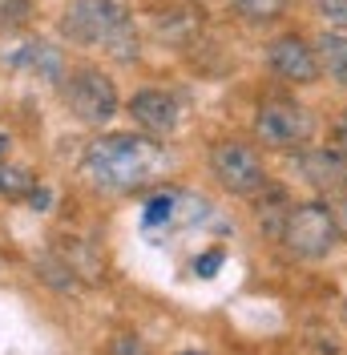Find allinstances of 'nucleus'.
Here are the masks:
<instances>
[{
    "label": "nucleus",
    "mask_w": 347,
    "mask_h": 355,
    "mask_svg": "<svg viewBox=\"0 0 347 355\" xmlns=\"http://www.w3.org/2000/svg\"><path fill=\"white\" fill-rule=\"evenodd\" d=\"M170 157L150 133H105L81 157V174L93 190L105 194H137L166 178Z\"/></svg>",
    "instance_id": "obj_1"
},
{
    "label": "nucleus",
    "mask_w": 347,
    "mask_h": 355,
    "mask_svg": "<svg viewBox=\"0 0 347 355\" xmlns=\"http://www.w3.org/2000/svg\"><path fill=\"white\" fill-rule=\"evenodd\" d=\"M61 37H69L73 44L105 49L109 61L121 65H133L142 57V37L121 0H73L61 17Z\"/></svg>",
    "instance_id": "obj_2"
},
{
    "label": "nucleus",
    "mask_w": 347,
    "mask_h": 355,
    "mask_svg": "<svg viewBox=\"0 0 347 355\" xmlns=\"http://www.w3.org/2000/svg\"><path fill=\"white\" fill-rule=\"evenodd\" d=\"M279 239L295 259H327L339 246V226L327 202H299V206H287Z\"/></svg>",
    "instance_id": "obj_3"
},
{
    "label": "nucleus",
    "mask_w": 347,
    "mask_h": 355,
    "mask_svg": "<svg viewBox=\"0 0 347 355\" xmlns=\"http://www.w3.org/2000/svg\"><path fill=\"white\" fill-rule=\"evenodd\" d=\"M65 105L81 125H105L117 117V85L109 81V73L93 65L73 69L65 77Z\"/></svg>",
    "instance_id": "obj_4"
},
{
    "label": "nucleus",
    "mask_w": 347,
    "mask_h": 355,
    "mask_svg": "<svg viewBox=\"0 0 347 355\" xmlns=\"http://www.w3.org/2000/svg\"><path fill=\"white\" fill-rule=\"evenodd\" d=\"M255 137L271 150H299L315 137V113L295 101H262L255 113Z\"/></svg>",
    "instance_id": "obj_5"
},
{
    "label": "nucleus",
    "mask_w": 347,
    "mask_h": 355,
    "mask_svg": "<svg viewBox=\"0 0 347 355\" xmlns=\"http://www.w3.org/2000/svg\"><path fill=\"white\" fill-rule=\"evenodd\" d=\"M210 174L218 178L222 190L242 194V198H251V194L266 190L262 157L255 154L251 146H242V141H218L214 150H210Z\"/></svg>",
    "instance_id": "obj_6"
},
{
    "label": "nucleus",
    "mask_w": 347,
    "mask_h": 355,
    "mask_svg": "<svg viewBox=\"0 0 347 355\" xmlns=\"http://www.w3.org/2000/svg\"><path fill=\"white\" fill-rule=\"evenodd\" d=\"M266 61H271V69L279 73L282 81H295V85H311L323 73L319 69V57H315V44H307L295 33L275 37V41L266 44Z\"/></svg>",
    "instance_id": "obj_7"
},
{
    "label": "nucleus",
    "mask_w": 347,
    "mask_h": 355,
    "mask_svg": "<svg viewBox=\"0 0 347 355\" xmlns=\"http://www.w3.org/2000/svg\"><path fill=\"white\" fill-rule=\"evenodd\" d=\"M295 166L303 182H311L319 194H331V198L347 194V157L339 150H299Z\"/></svg>",
    "instance_id": "obj_8"
},
{
    "label": "nucleus",
    "mask_w": 347,
    "mask_h": 355,
    "mask_svg": "<svg viewBox=\"0 0 347 355\" xmlns=\"http://www.w3.org/2000/svg\"><path fill=\"white\" fill-rule=\"evenodd\" d=\"M130 117H133V125H142L150 137H166V133H174L178 121H182L178 101H174L166 89H142V93H133Z\"/></svg>",
    "instance_id": "obj_9"
},
{
    "label": "nucleus",
    "mask_w": 347,
    "mask_h": 355,
    "mask_svg": "<svg viewBox=\"0 0 347 355\" xmlns=\"http://www.w3.org/2000/svg\"><path fill=\"white\" fill-rule=\"evenodd\" d=\"M153 33L170 44H190L202 33V12L194 4H182V8H170V12H153Z\"/></svg>",
    "instance_id": "obj_10"
},
{
    "label": "nucleus",
    "mask_w": 347,
    "mask_h": 355,
    "mask_svg": "<svg viewBox=\"0 0 347 355\" xmlns=\"http://www.w3.org/2000/svg\"><path fill=\"white\" fill-rule=\"evenodd\" d=\"M315 57H319V69H327V77L335 85L347 89V33L344 28H331L315 41Z\"/></svg>",
    "instance_id": "obj_11"
},
{
    "label": "nucleus",
    "mask_w": 347,
    "mask_h": 355,
    "mask_svg": "<svg viewBox=\"0 0 347 355\" xmlns=\"http://www.w3.org/2000/svg\"><path fill=\"white\" fill-rule=\"evenodd\" d=\"M17 61L24 69H33V73H41L44 81H65V57H61V49H53L49 41H28L17 53Z\"/></svg>",
    "instance_id": "obj_12"
},
{
    "label": "nucleus",
    "mask_w": 347,
    "mask_h": 355,
    "mask_svg": "<svg viewBox=\"0 0 347 355\" xmlns=\"http://www.w3.org/2000/svg\"><path fill=\"white\" fill-rule=\"evenodd\" d=\"M37 279H41L44 287H53V291H77V275H73V266L61 259V254H41L37 259Z\"/></svg>",
    "instance_id": "obj_13"
},
{
    "label": "nucleus",
    "mask_w": 347,
    "mask_h": 355,
    "mask_svg": "<svg viewBox=\"0 0 347 355\" xmlns=\"http://www.w3.org/2000/svg\"><path fill=\"white\" fill-rule=\"evenodd\" d=\"M37 186L33 170L24 166H12V162H0V198L17 202V198H28V190Z\"/></svg>",
    "instance_id": "obj_14"
},
{
    "label": "nucleus",
    "mask_w": 347,
    "mask_h": 355,
    "mask_svg": "<svg viewBox=\"0 0 347 355\" xmlns=\"http://www.w3.org/2000/svg\"><path fill=\"white\" fill-rule=\"evenodd\" d=\"M230 4H235V12L242 21L251 24H271L287 12V0H230Z\"/></svg>",
    "instance_id": "obj_15"
},
{
    "label": "nucleus",
    "mask_w": 347,
    "mask_h": 355,
    "mask_svg": "<svg viewBox=\"0 0 347 355\" xmlns=\"http://www.w3.org/2000/svg\"><path fill=\"white\" fill-rule=\"evenodd\" d=\"M61 259L73 266V275H85V279H97V254H93V246H85L81 239H69V246H61Z\"/></svg>",
    "instance_id": "obj_16"
},
{
    "label": "nucleus",
    "mask_w": 347,
    "mask_h": 355,
    "mask_svg": "<svg viewBox=\"0 0 347 355\" xmlns=\"http://www.w3.org/2000/svg\"><path fill=\"white\" fill-rule=\"evenodd\" d=\"M33 17V0H0V33L24 28Z\"/></svg>",
    "instance_id": "obj_17"
},
{
    "label": "nucleus",
    "mask_w": 347,
    "mask_h": 355,
    "mask_svg": "<svg viewBox=\"0 0 347 355\" xmlns=\"http://www.w3.org/2000/svg\"><path fill=\"white\" fill-rule=\"evenodd\" d=\"M319 4V17L331 28H347V0H315Z\"/></svg>",
    "instance_id": "obj_18"
},
{
    "label": "nucleus",
    "mask_w": 347,
    "mask_h": 355,
    "mask_svg": "<svg viewBox=\"0 0 347 355\" xmlns=\"http://www.w3.org/2000/svg\"><path fill=\"white\" fill-rule=\"evenodd\" d=\"M109 355H150V347H146L137 335H117L113 347H109Z\"/></svg>",
    "instance_id": "obj_19"
},
{
    "label": "nucleus",
    "mask_w": 347,
    "mask_h": 355,
    "mask_svg": "<svg viewBox=\"0 0 347 355\" xmlns=\"http://www.w3.org/2000/svg\"><path fill=\"white\" fill-rule=\"evenodd\" d=\"M331 214H335V226H339V239H347V194H339V202L331 206Z\"/></svg>",
    "instance_id": "obj_20"
},
{
    "label": "nucleus",
    "mask_w": 347,
    "mask_h": 355,
    "mask_svg": "<svg viewBox=\"0 0 347 355\" xmlns=\"http://www.w3.org/2000/svg\"><path fill=\"white\" fill-rule=\"evenodd\" d=\"M335 150L347 157V113L339 117V125H335Z\"/></svg>",
    "instance_id": "obj_21"
},
{
    "label": "nucleus",
    "mask_w": 347,
    "mask_h": 355,
    "mask_svg": "<svg viewBox=\"0 0 347 355\" xmlns=\"http://www.w3.org/2000/svg\"><path fill=\"white\" fill-rule=\"evenodd\" d=\"M218 263H222V254H206L202 263H194V270H198V275H210V270H214Z\"/></svg>",
    "instance_id": "obj_22"
},
{
    "label": "nucleus",
    "mask_w": 347,
    "mask_h": 355,
    "mask_svg": "<svg viewBox=\"0 0 347 355\" xmlns=\"http://www.w3.org/2000/svg\"><path fill=\"white\" fill-rule=\"evenodd\" d=\"M178 355H206V352H198V347H194V352H178Z\"/></svg>",
    "instance_id": "obj_23"
},
{
    "label": "nucleus",
    "mask_w": 347,
    "mask_h": 355,
    "mask_svg": "<svg viewBox=\"0 0 347 355\" xmlns=\"http://www.w3.org/2000/svg\"><path fill=\"white\" fill-rule=\"evenodd\" d=\"M4 146H8V141H4V137H0V154H4Z\"/></svg>",
    "instance_id": "obj_24"
}]
</instances>
